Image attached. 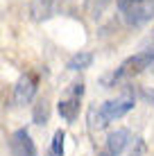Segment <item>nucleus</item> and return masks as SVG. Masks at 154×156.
I'll return each mask as SVG.
<instances>
[{
  "label": "nucleus",
  "instance_id": "obj_9",
  "mask_svg": "<svg viewBox=\"0 0 154 156\" xmlns=\"http://www.w3.org/2000/svg\"><path fill=\"white\" fill-rule=\"evenodd\" d=\"M91 63H93L91 52H77V55H73L70 61H68V70H84V68H88Z\"/></svg>",
  "mask_w": 154,
  "mask_h": 156
},
{
  "label": "nucleus",
  "instance_id": "obj_7",
  "mask_svg": "<svg viewBox=\"0 0 154 156\" xmlns=\"http://www.w3.org/2000/svg\"><path fill=\"white\" fill-rule=\"evenodd\" d=\"M127 145H129V131H127V129H116V131L109 133L107 149H104L102 156H120Z\"/></svg>",
  "mask_w": 154,
  "mask_h": 156
},
{
  "label": "nucleus",
  "instance_id": "obj_4",
  "mask_svg": "<svg viewBox=\"0 0 154 156\" xmlns=\"http://www.w3.org/2000/svg\"><path fill=\"white\" fill-rule=\"evenodd\" d=\"M82 95H84V84L79 82V84H73V88H70V93H68V98H63L59 102V115L63 118V120H68V122H73L77 118V111H79V100H82Z\"/></svg>",
  "mask_w": 154,
  "mask_h": 156
},
{
  "label": "nucleus",
  "instance_id": "obj_5",
  "mask_svg": "<svg viewBox=\"0 0 154 156\" xmlns=\"http://www.w3.org/2000/svg\"><path fill=\"white\" fill-rule=\"evenodd\" d=\"M9 149H12L14 156H39L36 152V145L30 138L27 129H16L9 138Z\"/></svg>",
  "mask_w": 154,
  "mask_h": 156
},
{
  "label": "nucleus",
  "instance_id": "obj_14",
  "mask_svg": "<svg viewBox=\"0 0 154 156\" xmlns=\"http://www.w3.org/2000/svg\"><path fill=\"white\" fill-rule=\"evenodd\" d=\"M150 70H152V73H154V59H152V66H150Z\"/></svg>",
  "mask_w": 154,
  "mask_h": 156
},
{
  "label": "nucleus",
  "instance_id": "obj_8",
  "mask_svg": "<svg viewBox=\"0 0 154 156\" xmlns=\"http://www.w3.org/2000/svg\"><path fill=\"white\" fill-rule=\"evenodd\" d=\"M52 0H32L30 2V16L32 20L41 23V20H48L52 16Z\"/></svg>",
  "mask_w": 154,
  "mask_h": 156
},
{
  "label": "nucleus",
  "instance_id": "obj_13",
  "mask_svg": "<svg viewBox=\"0 0 154 156\" xmlns=\"http://www.w3.org/2000/svg\"><path fill=\"white\" fill-rule=\"evenodd\" d=\"M141 95H143V98H145L147 102H152V104H154V90H150V88H143V90H141Z\"/></svg>",
  "mask_w": 154,
  "mask_h": 156
},
{
  "label": "nucleus",
  "instance_id": "obj_1",
  "mask_svg": "<svg viewBox=\"0 0 154 156\" xmlns=\"http://www.w3.org/2000/svg\"><path fill=\"white\" fill-rule=\"evenodd\" d=\"M125 20L134 27H141L154 16V0H116Z\"/></svg>",
  "mask_w": 154,
  "mask_h": 156
},
{
  "label": "nucleus",
  "instance_id": "obj_15",
  "mask_svg": "<svg viewBox=\"0 0 154 156\" xmlns=\"http://www.w3.org/2000/svg\"><path fill=\"white\" fill-rule=\"evenodd\" d=\"M109 2V0H100V5H107Z\"/></svg>",
  "mask_w": 154,
  "mask_h": 156
},
{
  "label": "nucleus",
  "instance_id": "obj_12",
  "mask_svg": "<svg viewBox=\"0 0 154 156\" xmlns=\"http://www.w3.org/2000/svg\"><path fill=\"white\" fill-rule=\"evenodd\" d=\"M104 127H107V122L102 120L98 106H91V111H88V129H91V131H95V129H104Z\"/></svg>",
  "mask_w": 154,
  "mask_h": 156
},
{
  "label": "nucleus",
  "instance_id": "obj_11",
  "mask_svg": "<svg viewBox=\"0 0 154 156\" xmlns=\"http://www.w3.org/2000/svg\"><path fill=\"white\" fill-rule=\"evenodd\" d=\"M63 140H66V133L61 131H55L52 136V147H50V156H63Z\"/></svg>",
  "mask_w": 154,
  "mask_h": 156
},
{
  "label": "nucleus",
  "instance_id": "obj_2",
  "mask_svg": "<svg viewBox=\"0 0 154 156\" xmlns=\"http://www.w3.org/2000/svg\"><path fill=\"white\" fill-rule=\"evenodd\" d=\"M152 59H154V48H152V50H145V52H138V55H134L129 59H125L123 66L111 75V82L116 84V82H123V79L134 77V75H138L143 70H150Z\"/></svg>",
  "mask_w": 154,
  "mask_h": 156
},
{
  "label": "nucleus",
  "instance_id": "obj_3",
  "mask_svg": "<svg viewBox=\"0 0 154 156\" xmlns=\"http://www.w3.org/2000/svg\"><path fill=\"white\" fill-rule=\"evenodd\" d=\"M131 109H134V98H131V95H125V98L104 102L98 111H100V115H102L104 122H111V120H116V118H123L125 113H129Z\"/></svg>",
  "mask_w": 154,
  "mask_h": 156
},
{
  "label": "nucleus",
  "instance_id": "obj_6",
  "mask_svg": "<svg viewBox=\"0 0 154 156\" xmlns=\"http://www.w3.org/2000/svg\"><path fill=\"white\" fill-rule=\"evenodd\" d=\"M36 84L39 82H36L34 75H23L18 79V84H16V88H14V102L16 104H27L36 93Z\"/></svg>",
  "mask_w": 154,
  "mask_h": 156
},
{
  "label": "nucleus",
  "instance_id": "obj_10",
  "mask_svg": "<svg viewBox=\"0 0 154 156\" xmlns=\"http://www.w3.org/2000/svg\"><path fill=\"white\" fill-rule=\"evenodd\" d=\"M32 118H34L36 125H45L48 118H50V104H48V100L41 98L39 102L34 104V113H32Z\"/></svg>",
  "mask_w": 154,
  "mask_h": 156
}]
</instances>
